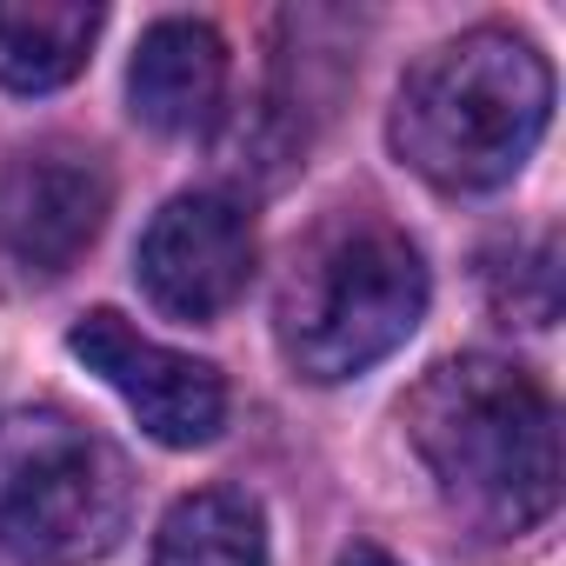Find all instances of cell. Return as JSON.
Masks as SVG:
<instances>
[{
  "label": "cell",
  "mask_w": 566,
  "mask_h": 566,
  "mask_svg": "<svg viewBox=\"0 0 566 566\" xmlns=\"http://www.w3.org/2000/svg\"><path fill=\"white\" fill-rule=\"evenodd\" d=\"M407 447L433 493L480 533H526L559 500V413L533 374L460 354L420 374L400 407Z\"/></svg>",
  "instance_id": "6da1fadb"
},
{
  "label": "cell",
  "mask_w": 566,
  "mask_h": 566,
  "mask_svg": "<svg viewBox=\"0 0 566 566\" xmlns=\"http://www.w3.org/2000/svg\"><path fill=\"white\" fill-rule=\"evenodd\" d=\"M553 120V67L513 28H467L413 61L394 94L387 140L394 154L447 187L486 193L513 180Z\"/></svg>",
  "instance_id": "7a4b0ae2"
},
{
  "label": "cell",
  "mask_w": 566,
  "mask_h": 566,
  "mask_svg": "<svg viewBox=\"0 0 566 566\" xmlns=\"http://www.w3.org/2000/svg\"><path fill=\"white\" fill-rule=\"evenodd\" d=\"M420 314H427L420 247L374 213H340L294 247L273 301V340L301 380L340 387L380 367L420 327Z\"/></svg>",
  "instance_id": "3957f363"
},
{
  "label": "cell",
  "mask_w": 566,
  "mask_h": 566,
  "mask_svg": "<svg viewBox=\"0 0 566 566\" xmlns=\"http://www.w3.org/2000/svg\"><path fill=\"white\" fill-rule=\"evenodd\" d=\"M134 520L127 453L61 413L8 407L0 413V546L28 566H87L120 546Z\"/></svg>",
  "instance_id": "277c9868"
},
{
  "label": "cell",
  "mask_w": 566,
  "mask_h": 566,
  "mask_svg": "<svg viewBox=\"0 0 566 566\" xmlns=\"http://www.w3.org/2000/svg\"><path fill=\"white\" fill-rule=\"evenodd\" d=\"M67 347H74V360H87V374H101L134 407V420L160 447H207L227 427V380H220V367L147 340L114 307L81 314Z\"/></svg>",
  "instance_id": "5b68a950"
},
{
  "label": "cell",
  "mask_w": 566,
  "mask_h": 566,
  "mask_svg": "<svg viewBox=\"0 0 566 566\" xmlns=\"http://www.w3.org/2000/svg\"><path fill=\"white\" fill-rule=\"evenodd\" d=\"M140 287L174 321L227 314L253 280V213L227 193H174L140 233Z\"/></svg>",
  "instance_id": "8992f818"
},
{
  "label": "cell",
  "mask_w": 566,
  "mask_h": 566,
  "mask_svg": "<svg viewBox=\"0 0 566 566\" xmlns=\"http://www.w3.org/2000/svg\"><path fill=\"white\" fill-rule=\"evenodd\" d=\"M107 207L114 180L81 147H28L0 167V247L41 280L67 273L101 240Z\"/></svg>",
  "instance_id": "52a82bcc"
},
{
  "label": "cell",
  "mask_w": 566,
  "mask_h": 566,
  "mask_svg": "<svg viewBox=\"0 0 566 566\" xmlns=\"http://www.w3.org/2000/svg\"><path fill=\"white\" fill-rule=\"evenodd\" d=\"M134 120L154 134H200L227 101V41L207 21H154L127 61Z\"/></svg>",
  "instance_id": "ba28073f"
},
{
  "label": "cell",
  "mask_w": 566,
  "mask_h": 566,
  "mask_svg": "<svg viewBox=\"0 0 566 566\" xmlns=\"http://www.w3.org/2000/svg\"><path fill=\"white\" fill-rule=\"evenodd\" d=\"M101 34V8L81 0H0V87L8 94H54L87 67Z\"/></svg>",
  "instance_id": "9c48e42d"
},
{
  "label": "cell",
  "mask_w": 566,
  "mask_h": 566,
  "mask_svg": "<svg viewBox=\"0 0 566 566\" xmlns=\"http://www.w3.org/2000/svg\"><path fill=\"white\" fill-rule=\"evenodd\" d=\"M154 566H266V513L240 486H200L167 506Z\"/></svg>",
  "instance_id": "30bf717a"
},
{
  "label": "cell",
  "mask_w": 566,
  "mask_h": 566,
  "mask_svg": "<svg viewBox=\"0 0 566 566\" xmlns=\"http://www.w3.org/2000/svg\"><path fill=\"white\" fill-rule=\"evenodd\" d=\"M486 294H493V314H506L520 327H553V314H559V247L553 240L513 247V260L486 266Z\"/></svg>",
  "instance_id": "8fae6325"
},
{
  "label": "cell",
  "mask_w": 566,
  "mask_h": 566,
  "mask_svg": "<svg viewBox=\"0 0 566 566\" xmlns=\"http://www.w3.org/2000/svg\"><path fill=\"white\" fill-rule=\"evenodd\" d=\"M340 566H400V559H394V553H380L374 539H354V546L340 553Z\"/></svg>",
  "instance_id": "7c38bea8"
}]
</instances>
